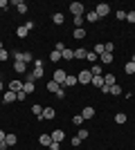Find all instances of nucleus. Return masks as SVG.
Segmentation results:
<instances>
[{
    "mask_svg": "<svg viewBox=\"0 0 135 150\" xmlns=\"http://www.w3.org/2000/svg\"><path fill=\"white\" fill-rule=\"evenodd\" d=\"M23 63H32V54H29V52H23Z\"/></svg>",
    "mask_w": 135,
    "mask_h": 150,
    "instance_id": "36",
    "label": "nucleus"
},
{
    "mask_svg": "<svg viewBox=\"0 0 135 150\" xmlns=\"http://www.w3.org/2000/svg\"><path fill=\"white\" fill-rule=\"evenodd\" d=\"M56 112H54V108H43V114H41V119H54Z\"/></svg>",
    "mask_w": 135,
    "mask_h": 150,
    "instance_id": "8",
    "label": "nucleus"
},
{
    "mask_svg": "<svg viewBox=\"0 0 135 150\" xmlns=\"http://www.w3.org/2000/svg\"><path fill=\"white\" fill-rule=\"evenodd\" d=\"M92 85L101 90V88H104V76H92Z\"/></svg>",
    "mask_w": 135,
    "mask_h": 150,
    "instance_id": "26",
    "label": "nucleus"
},
{
    "mask_svg": "<svg viewBox=\"0 0 135 150\" xmlns=\"http://www.w3.org/2000/svg\"><path fill=\"white\" fill-rule=\"evenodd\" d=\"M81 117H84V121L86 119H92V117H95V108H92V105H86L84 112H81Z\"/></svg>",
    "mask_w": 135,
    "mask_h": 150,
    "instance_id": "7",
    "label": "nucleus"
},
{
    "mask_svg": "<svg viewBox=\"0 0 135 150\" xmlns=\"http://www.w3.org/2000/svg\"><path fill=\"white\" fill-rule=\"evenodd\" d=\"M70 144L74 146V148H77V146H81V139H79V137H72V141H70Z\"/></svg>",
    "mask_w": 135,
    "mask_h": 150,
    "instance_id": "46",
    "label": "nucleus"
},
{
    "mask_svg": "<svg viewBox=\"0 0 135 150\" xmlns=\"http://www.w3.org/2000/svg\"><path fill=\"white\" fill-rule=\"evenodd\" d=\"M0 92H2V81H0Z\"/></svg>",
    "mask_w": 135,
    "mask_h": 150,
    "instance_id": "52",
    "label": "nucleus"
},
{
    "mask_svg": "<svg viewBox=\"0 0 135 150\" xmlns=\"http://www.w3.org/2000/svg\"><path fill=\"white\" fill-rule=\"evenodd\" d=\"M0 50H5V47H2V40H0Z\"/></svg>",
    "mask_w": 135,
    "mask_h": 150,
    "instance_id": "51",
    "label": "nucleus"
},
{
    "mask_svg": "<svg viewBox=\"0 0 135 150\" xmlns=\"http://www.w3.org/2000/svg\"><path fill=\"white\" fill-rule=\"evenodd\" d=\"M5 144H7V146H16V144H18V137H16L14 132H7V137H5Z\"/></svg>",
    "mask_w": 135,
    "mask_h": 150,
    "instance_id": "9",
    "label": "nucleus"
},
{
    "mask_svg": "<svg viewBox=\"0 0 135 150\" xmlns=\"http://www.w3.org/2000/svg\"><path fill=\"white\" fill-rule=\"evenodd\" d=\"M126 20H129V23H135V11H126Z\"/></svg>",
    "mask_w": 135,
    "mask_h": 150,
    "instance_id": "39",
    "label": "nucleus"
},
{
    "mask_svg": "<svg viewBox=\"0 0 135 150\" xmlns=\"http://www.w3.org/2000/svg\"><path fill=\"white\" fill-rule=\"evenodd\" d=\"M72 36L77 38V40H81V38H86V29H84V27H79V29L72 31Z\"/></svg>",
    "mask_w": 135,
    "mask_h": 150,
    "instance_id": "18",
    "label": "nucleus"
},
{
    "mask_svg": "<svg viewBox=\"0 0 135 150\" xmlns=\"http://www.w3.org/2000/svg\"><path fill=\"white\" fill-rule=\"evenodd\" d=\"M25 69H27V65H25L23 61H14V72H18V74H23Z\"/></svg>",
    "mask_w": 135,
    "mask_h": 150,
    "instance_id": "14",
    "label": "nucleus"
},
{
    "mask_svg": "<svg viewBox=\"0 0 135 150\" xmlns=\"http://www.w3.org/2000/svg\"><path fill=\"white\" fill-rule=\"evenodd\" d=\"M39 144H41V146H50V144H52V137L47 134V132H43V134L39 137Z\"/></svg>",
    "mask_w": 135,
    "mask_h": 150,
    "instance_id": "15",
    "label": "nucleus"
},
{
    "mask_svg": "<svg viewBox=\"0 0 135 150\" xmlns=\"http://www.w3.org/2000/svg\"><path fill=\"white\" fill-rule=\"evenodd\" d=\"M124 72H126V74H135V63L133 61H129V63H126V65H124Z\"/></svg>",
    "mask_w": 135,
    "mask_h": 150,
    "instance_id": "21",
    "label": "nucleus"
},
{
    "mask_svg": "<svg viewBox=\"0 0 135 150\" xmlns=\"http://www.w3.org/2000/svg\"><path fill=\"white\" fill-rule=\"evenodd\" d=\"M86 20H88V23H97V20H99V16H97L95 11H86Z\"/></svg>",
    "mask_w": 135,
    "mask_h": 150,
    "instance_id": "27",
    "label": "nucleus"
},
{
    "mask_svg": "<svg viewBox=\"0 0 135 150\" xmlns=\"http://www.w3.org/2000/svg\"><path fill=\"white\" fill-rule=\"evenodd\" d=\"M90 74H92V76H101V65H99V63H95V65L90 67Z\"/></svg>",
    "mask_w": 135,
    "mask_h": 150,
    "instance_id": "23",
    "label": "nucleus"
},
{
    "mask_svg": "<svg viewBox=\"0 0 135 150\" xmlns=\"http://www.w3.org/2000/svg\"><path fill=\"white\" fill-rule=\"evenodd\" d=\"M27 34H29V29H27V27H25V25H20V27H18V29H16V36H18V38H25V36H27Z\"/></svg>",
    "mask_w": 135,
    "mask_h": 150,
    "instance_id": "22",
    "label": "nucleus"
},
{
    "mask_svg": "<svg viewBox=\"0 0 135 150\" xmlns=\"http://www.w3.org/2000/svg\"><path fill=\"white\" fill-rule=\"evenodd\" d=\"M14 7H16L20 13H25V11H27V5L23 2V0H16V2H14Z\"/></svg>",
    "mask_w": 135,
    "mask_h": 150,
    "instance_id": "25",
    "label": "nucleus"
},
{
    "mask_svg": "<svg viewBox=\"0 0 135 150\" xmlns=\"http://www.w3.org/2000/svg\"><path fill=\"white\" fill-rule=\"evenodd\" d=\"M104 83H106L108 88H113V85H115V74H106L104 76Z\"/></svg>",
    "mask_w": 135,
    "mask_h": 150,
    "instance_id": "24",
    "label": "nucleus"
},
{
    "mask_svg": "<svg viewBox=\"0 0 135 150\" xmlns=\"http://www.w3.org/2000/svg\"><path fill=\"white\" fill-rule=\"evenodd\" d=\"M61 58H63V61H70V58H74V52H72L70 47H65V50L61 52Z\"/></svg>",
    "mask_w": 135,
    "mask_h": 150,
    "instance_id": "16",
    "label": "nucleus"
},
{
    "mask_svg": "<svg viewBox=\"0 0 135 150\" xmlns=\"http://www.w3.org/2000/svg\"><path fill=\"white\" fill-rule=\"evenodd\" d=\"M113 50H115V45H113V43H104V52L113 54Z\"/></svg>",
    "mask_w": 135,
    "mask_h": 150,
    "instance_id": "35",
    "label": "nucleus"
},
{
    "mask_svg": "<svg viewBox=\"0 0 135 150\" xmlns=\"http://www.w3.org/2000/svg\"><path fill=\"white\" fill-rule=\"evenodd\" d=\"M77 76H72V74H68V79H65V83H63V88H74L77 85Z\"/></svg>",
    "mask_w": 135,
    "mask_h": 150,
    "instance_id": "13",
    "label": "nucleus"
},
{
    "mask_svg": "<svg viewBox=\"0 0 135 150\" xmlns=\"http://www.w3.org/2000/svg\"><path fill=\"white\" fill-rule=\"evenodd\" d=\"M65 79H68V72H65V69H56V72H54V74H52V81H54V83H59V85H61V88H63V83H65Z\"/></svg>",
    "mask_w": 135,
    "mask_h": 150,
    "instance_id": "1",
    "label": "nucleus"
},
{
    "mask_svg": "<svg viewBox=\"0 0 135 150\" xmlns=\"http://www.w3.org/2000/svg\"><path fill=\"white\" fill-rule=\"evenodd\" d=\"M63 96H65V88H61V90L56 92V99H63Z\"/></svg>",
    "mask_w": 135,
    "mask_h": 150,
    "instance_id": "48",
    "label": "nucleus"
},
{
    "mask_svg": "<svg viewBox=\"0 0 135 150\" xmlns=\"http://www.w3.org/2000/svg\"><path fill=\"white\" fill-rule=\"evenodd\" d=\"M115 16H117V18H119V20H126V11H124V9H119V11H117Z\"/></svg>",
    "mask_w": 135,
    "mask_h": 150,
    "instance_id": "41",
    "label": "nucleus"
},
{
    "mask_svg": "<svg viewBox=\"0 0 135 150\" xmlns=\"http://www.w3.org/2000/svg\"><path fill=\"white\" fill-rule=\"evenodd\" d=\"M7 7H9V2H7V0H0V9H7Z\"/></svg>",
    "mask_w": 135,
    "mask_h": 150,
    "instance_id": "49",
    "label": "nucleus"
},
{
    "mask_svg": "<svg viewBox=\"0 0 135 150\" xmlns=\"http://www.w3.org/2000/svg\"><path fill=\"white\" fill-rule=\"evenodd\" d=\"M34 79H43V67H34L32 69V74H29L27 81H34Z\"/></svg>",
    "mask_w": 135,
    "mask_h": 150,
    "instance_id": "10",
    "label": "nucleus"
},
{
    "mask_svg": "<svg viewBox=\"0 0 135 150\" xmlns=\"http://www.w3.org/2000/svg\"><path fill=\"white\" fill-rule=\"evenodd\" d=\"M14 99H16V92H11V90H9V92H5V94H2V101H5V103H11Z\"/></svg>",
    "mask_w": 135,
    "mask_h": 150,
    "instance_id": "19",
    "label": "nucleus"
},
{
    "mask_svg": "<svg viewBox=\"0 0 135 150\" xmlns=\"http://www.w3.org/2000/svg\"><path fill=\"white\" fill-rule=\"evenodd\" d=\"M70 11L74 13V16H86V9H84L81 2H72V5H70Z\"/></svg>",
    "mask_w": 135,
    "mask_h": 150,
    "instance_id": "4",
    "label": "nucleus"
},
{
    "mask_svg": "<svg viewBox=\"0 0 135 150\" xmlns=\"http://www.w3.org/2000/svg\"><path fill=\"white\" fill-rule=\"evenodd\" d=\"M86 58H88V61H92V63H97V61H99V56H97L95 52H88V54H86Z\"/></svg>",
    "mask_w": 135,
    "mask_h": 150,
    "instance_id": "34",
    "label": "nucleus"
},
{
    "mask_svg": "<svg viewBox=\"0 0 135 150\" xmlns=\"http://www.w3.org/2000/svg\"><path fill=\"white\" fill-rule=\"evenodd\" d=\"M11 56H14V61H23V52H14Z\"/></svg>",
    "mask_w": 135,
    "mask_h": 150,
    "instance_id": "45",
    "label": "nucleus"
},
{
    "mask_svg": "<svg viewBox=\"0 0 135 150\" xmlns=\"http://www.w3.org/2000/svg\"><path fill=\"white\" fill-rule=\"evenodd\" d=\"M50 137H52V141H59V144H61L65 139V132L63 130H54V132H50Z\"/></svg>",
    "mask_w": 135,
    "mask_h": 150,
    "instance_id": "6",
    "label": "nucleus"
},
{
    "mask_svg": "<svg viewBox=\"0 0 135 150\" xmlns=\"http://www.w3.org/2000/svg\"><path fill=\"white\" fill-rule=\"evenodd\" d=\"M115 123H119V125L126 123V114H124V112H117L115 114Z\"/></svg>",
    "mask_w": 135,
    "mask_h": 150,
    "instance_id": "28",
    "label": "nucleus"
},
{
    "mask_svg": "<svg viewBox=\"0 0 135 150\" xmlns=\"http://www.w3.org/2000/svg\"><path fill=\"white\" fill-rule=\"evenodd\" d=\"M99 61H101L104 65H110V63H113V54H108V52H104L101 56H99Z\"/></svg>",
    "mask_w": 135,
    "mask_h": 150,
    "instance_id": "17",
    "label": "nucleus"
},
{
    "mask_svg": "<svg viewBox=\"0 0 135 150\" xmlns=\"http://www.w3.org/2000/svg\"><path fill=\"white\" fill-rule=\"evenodd\" d=\"M5 137H7V132H2V130H0V144L5 141Z\"/></svg>",
    "mask_w": 135,
    "mask_h": 150,
    "instance_id": "50",
    "label": "nucleus"
},
{
    "mask_svg": "<svg viewBox=\"0 0 135 150\" xmlns=\"http://www.w3.org/2000/svg\"><path fill=\"white\" fill-rule=\"evenodd\" d=\"M59 90H61V85H59V83H54V81H47V92H54V94H56Z\"/></svg>",
    "mask_w": 135,
    "mask_h": 150,
    "instance_id": "20",
    "label": "nucleus"
},
{
    "mask_svg": "<svg viewBox=\"0 0 135 150\" xmlns=\"http://www.w3.org/2000/svg\"><path fill=\"white\" fill-rule=\"evenodd\" d=\"M9 90H11V92H20V90H23V81H18V79H14V81L9 83Z\"/></svg>",
    "mask_w": 135,
    "mask_h": 150,
    "instance_id": "11",
    "label": "nucleus"
},
{
    "mask_svg": "<svg viewBox=\"0 0 135 150\" xmlns=\"http://www.w3.org/2000/svg\"><path fill=\"white\" fill-rule=\"evenodd\" d=\"M54 50H56V52H63L65 45H63V43H56V45H54Z\"/></svg>",
    "mask_w": 135,
    "mask_h": 150,
    "instance_id": "47",
    "label": "nucleus"
},
{
    "mask_svg": "<svg viewBox=\"0 0 135 150\" xmlns=\"http://www.w3.org/2000/svg\"><path fill=\"white\" fill-rule=\"evenodd\" d=\"M52 23H54V25H63V23H65V16L61 11H56L54 16H52Z\"/></svg>",
    "mask_w": 135,
    "mask_h": 150,
    "instance_id": "12",
    "label": "nucleus"
},
{
    "mask_svg": "<svg viewBox=\"0 0 135 150\" xmlns=\"http://www.w3.org/2000/svg\"><path fill=\"white\" fill-rule=\"evenodd\" d=\"M110 94H115V96H117V94H122V88H119V85H117V83H115V85L110 88Z\"/></svg>",
    "mask_w": 135,
    "mask_h": 150,
    "instance_id": "37",
    "label": "nucleus"
},
{
    "mask_svg": "<svg viewBox=\"0 0 135 150\" xmlns=\"http://www.w3.org/2000/svg\"><path fill=\"white\" fill-rule=\"evenodd\" d=\"M27 99V94L23 92V90H20V92H16V101H25Z\"/></svg>",
    "mask_w": 135,
    "mask_h": 150,
    "instance_id": "38",
    "label": "nucleus"
},
{
    "mask_svg": "<svg viewBox=\"0 0 135 150\" xmlns=\"http://www.w3.org/2000/svg\"><path fill=\"white\" fill-rule=\"evenodd\" d=\"M84 23H86V16H74V25H77V29L84 25Z\"/></svg>",
    "mask_w": 135,
    "mask_h": 150,
    "instance_id": "30",
    "label": "nucleus"
},
{
    "mask_svg": "<svg viewBox=\"0 0 135 150\" xmlns=\"http://www.w3.org/2000/svg\"><path fill=\"white\" fill-rule=\"evenodd\" d=\"M32 112H34V114H39V117H41V114H43V108H41V105H34V108H32Z\"/></svg>",
    "mask_w": 135,
    "mask_h": 150,
    "instance_id": "43",
    "label": "nucleus"
},
{
    "mask_svg": "<svg viewBox=\"0 0 135 150\" xmlns=\"http://www.w3.org/2000/svg\"><path fill=\"white\" fill-rule=\"evenodd\" d=\"M72 123H74V125H81V123H84V117H81V114H74V117H72Z\"/></svg>",
    "mask_w": 135,
    "mask_h": 150,
    "instance_id": "32",
    "label": "nucleus"
},
{
    "mask_svg": "<svg viewBox=\"0 0 135 150\" xmlns=\"http://www.w3.org/2000/svg\"><path fill=\"white\" fill-rule=\"evenodd\" d=\"M95 13L99 16V18H104V16H108V13H110V7L106 5V2H101V5L95 7Z\"/></svg>",
    "mask_w": 135,
    "mask_h": 150,
    "instance_id": "3",
    "label": "nucleus"
},
{
    "mask_svg": "<svg viewBox=\"0 0 135 150\" xmlns=\"http://www.w3.org/2000/svg\"><path fill=\"white\" fill-rule=\"evenodd\" d=\"M50 61H52V63L61 61V52H56V50H54V52H52V54H50Z\"/></svg>",
    "mask_w": 135,
    "mask_h": 150,
    "instance_id": "29",
    "label": "nucleus"
},
{
    "mask_svg": "<svg viewBox=\"0 0 135 150\" xmlns=\"http://www.w3.org/2000/svg\"><path fill=\"white\" fill-rule=\"evenodd\" d=\"M77 81H79V83H84V85L92 83V74H90V69H84V72H79V74H77Z\"/></svg>",
    "mask_w": 135,
    "mask_h": 150,
    "instance_id": "2",
    "label": "nucleus"
},
{
    "mask_svg": "<svg viewBox=\"0 0 135 150\" xmlns=\"http://www.w3.org/2000/svg\"><path fill=\"white\" fill-rule=\"evenodd\" d=\"M95 54H97V56H101V54H104V43H97L95 45Z\"/></svg>",
    "mask_w": 135,
    "mask_h": 150,
    "instance_id": "33",
    "label": "nucleus"
},
{
    "mask_svg": "<svg viewBox=\"0 0 135 150\" xmlns=\"http://www.w3.org/2000/svg\"><path fill=\"white\" fill-rule=\"evenodd\" d=\"M34 90H36V85H34V81H25L23 83V92L29 96V94H34Z\"/></svg>",
    "mask_w": 135,
    "mask_h": 150,
    "instance_id": "5",
    "label": "nucleus"
},
{
    "mask_svg": "<svg viewBox=\"0 0 135 150\" xmlns=\"http://www.w3.org/2000/svg\"><path fill=\"white\" fill-rule=\"evenodd\" d=\"M86 54H88V52L81 50V47H79V50H74V58H86Z\"/></svg>",
    "mask_w": 135,
    "mask_h": 150,
    "instance_id": "31",
    "label": "nucleus"
},
{
    "mask_svg": "<svg viewBox=\"0 0 135 150\" xmlns=\"http://www.w3.org/2000/svg\"><path fill=\"white\" fill-rule=\"evenodd\" d=\"M79 139H81V141H84V139H88V130H79V134H77Z\"/></svg>",
    "mask_w": 135,
    "mask_h": 150,
    "instance_id": "42",
    "label": "nucleus"
},
{
    "mask_svg": "<svg viewBox=\"0 0 135 150\" xmlns=\"http://www.w3.org/2000/svg\"><path fill=\"white\" fill-rule=\"evenodd\" d=\"M131 61H133V63H135V56H133V58H131Z\"/></svg>",
    "mask_w": 135,
    "mask_h": 150,
    "instance_id": "53",
    "label": "nucleus"
},
{
    "mask_svg": "<svg viewBox=\"0 0 135 150\" xmlns=\"http://www.w3.org/2000/svg\"><path fill=\"white\" fill-rule=\"evenodd\" d=\"M7 58H9V52H7V50H0V61H7Z\"/></svg>",
    "mask_w": 135,
    "mask_h": 150,
    "instance_id": "40",
    "label": "nucleus"
},
{
    "mask_svg": "<svg viewBox=\"0 0 135 150\" xmlns=\"http://www.w3.org/2000/svg\"><path fill=\"white\" fill-rule=\"evenodd\" d=\"M50 150H61V144H59V141H52V144H50Z\"/></svg>",
    "mask_w": 135,
    "mask_h": 150,
    "instance_id": "44",
    "label": "nucleus"
}]
</instances>
